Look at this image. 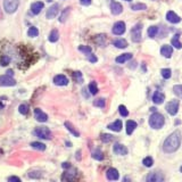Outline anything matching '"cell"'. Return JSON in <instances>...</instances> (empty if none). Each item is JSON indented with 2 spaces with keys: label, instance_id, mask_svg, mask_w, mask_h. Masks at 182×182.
Returning a JSON list of instances; mask_svg holds the SVG:
<instances>
[{
  "label": "cell",
  "instance_id": "4fadbf2b",
  "mask_svg": "<svg viewBox=\"0 0 182 182\" xmlns=\"http://www.w3.org/2000/svg\"><path fill=\"white\" fill-rule=\"evenodd\" d=\"M54 83L56 84V86H67V83H68V79H67L65 75H63V74H59V75H56V76L54 77Z\"/></svg>",
  "mask_w": 182,
  "mask_h": 182
},
{
  "label": "cell",
  "instance_id": "ffe728a7",
  "mask_svg": "<svg viewBox=\"0 0 182 182\" xmlns=\"http://www.w3.org/2000/svg\"><path fill=\"white\" fill-rule=\"evenodd\" d=\"M160 54L163 55L164 57L170 58L173 54V48L169 45H164L163 47H162V49H160Z\"/></svg>",
  "mask_w": 182,
  "mask_h": 182
},
{
  "label": "cell",
  "instance_id": "8992f818",
  "mask_svg": "<svg viewBox=\"0 0 182 182\" xmlns=\"http://www.w3.org/2000/svg\"><path fill=\"white\" fill-rule=\"evenodd\" d=\"M166 111L170 115H175L179 111V100H171L166 105Z\"/></svg>",
  "mask_w": 182,
  "mask_h": 182
},
{
  "label": "cell",
  "instance_id": "e575fe53",
  "mask_svg": "<svg viewBox=\"0 0 182 182\" xmlns=\"http://www.w3.org/2000/svg\"><path fill=\"white\" fill-rule=\"evenodd\" d=\"M100 139H101V141L104 142V144H108V142L113 141V135H111V134H105V133H102V134H101V137H100Z\"/></svg>",
  "mask_w": 182,
  "mask_h": 182
},
{
  "label": "cell",
  "instance_id": "f907efd6",
  "mask_svg": "<svg viewBox=\"0 0 182 182\" xmlns=\"http://www.w3.org/2000/svg\"><path fill=\"white\" fill-rule=\"evenodd\" d=\"M7 75H9V76H13V75H14L13 71H12V70H8V71H7Z\"/></svg>",
  "mask_w": 182,
  "mask_h": 182
},
{
  "label": "cell",
  "instance_id": "3957f363",
  "mask_svg": "<svg viewBox=\"0 0 182 182\" xmlns=\"http://www.w3.org/2000/svg\"><path fill=\"white\" fill-rule=\"evenodd\" d=\"M19 6L18 0H5L3 1V8L6 10V13L13 14L17 10Z\"/></svg>",
  "mask_w": 182,
  "mask_h": 182
},
{
  "label": "cell",
  "instance_id": "cb8c5ba5",
  "mask_svg": "<svg viewBox=\"0 0 182 182\" xmlns=\"http://www.w3.org/2000/svg\"><path fill=\"white\" fill-rule=\"evenodd\" d=\"M113 45L120 49H123V48H126V47H128V42H126V40H124V39H116V40L113 41Z\"/></svg>",
  "mask_w": 182,
  "mask_h": 182
},
{
  "label": "cell",
  "instance_id": "603a6c76",
  "mask_svg": "<svg viewBox=\"0 0 182 182\" xmlns=\"http://www.w3.org/2000/svg\"><path fill=\"white\" fill-rule=\"evenodd\" d=\"M135 128H137V123H135L134 121L129 120V121L126 122V133H128L129 135L133 133V131L135 130Z\"/></svg>",
  "mask_w": 182,
  "mask_h": 182
},
{
  "label": "cell",
  "instance_id": "ab89813d",
  "mask_svg": "<svg viewBox=\"0 0 182 182\" xmlns=\"http://www.w3.org/2000/svg\"><path fill=\"white\" fill-rule=\"evenodd\" d=\"M160 74H162V76L164 79H170L171 75H172V72H171L170 68H163V70L160 71Z\"/></svg>",
  "mask_w": 182,
  "mask_h": 182
},
{
  "label": "cell",
  "instance_id": "52a82bcc",
  "mask_svg": "<svg viewBox=\"0 0 182 182\" xmlns=\"http://www.w3.org/2000/svg\"><path fill=\"white\" fill-rule=\"evenodd\" d=\"M16 84V81L14 80L13 76H9V75H2L0 76V86H13Z\"/></svg>",
  "mask_w": 182,
  "mask_h": 182
},
{
  "label": "cell",
  "instance_id": "2e32d148",
  "mask_svg": "<svg viewBox=\"0 0 182 182\" xmlns=\"http://www.w3.org/2000/svg\"><path fill=\"white\" fill-rule=\"evenodd\" d=\"M43 6H45V5H43L42 1L33 2L32 5H31V12H32V14H34V15H38V14H40V12L43 9Z\"/></svg>",
  "mask_w": 182,
  "mask_h": 182
},
{
  "label": "cell",
  "instance_id": "836d02e7",
  "mask_svg": "<svg viewBox=\"0 0 182 182\" xmlns=\"http://www.w3.org/2000/svg\"><path fill=\"white\" fill-rule=\"evenodd\" d=\"M89 91H90L91 95H97V92H98V88H97V83L96 82H90Z\"/></svg>",
  "mask_w": 182,
  "mask_h": 182
},
{
  "label": "cell",
  "instance_id": "9a60e30c",
  "mask_svg": "<svg viewBox=\"0 0 182 182\" xmlns=\"http://www.w3.org/2000/svg\"><path fill=\"white\" fill-rule=\"evenodd\" d=\"M164 100H165V95L160 91H155V93L153 95V101L156 105H160L164 102Z\"/></svg>",
  "mask_w": 182,
  "mask_h": 182
},
{
  "label": "cell",
  "instance_id": "4dcf8cb0",
  "mask_svg": "<svg viewBox=\"0 0 182 182\" xmlns=\"http://www.w3.org/2000/svg\"><path fill=\"white\" fill-rule=\"evenodd\" d=\"M38 34H39V30L37 27H34V26H31L29 29V31H27V35L31 37V38H35V37H38Z\"/></svg>",
  "mask_w": 182,
  "mask_h": 182
},
{
  "label": "cell",
  "instance_id": "db71d44e",
  "mask_svg": "<svg viewBox=\"0 0 182 182\" xmlns=\"http://www.w3.org/2000/svg\"><path fill=\"white\" fill-rule=\"evenodd\" d=\"M125 1H131V0H125Z\"/></svg>",
  "mask_w": 182,
  "mask_h": 182
},
{
  "label": "cell",
  "instance_id": "d6986e66",
  "mask_svg": "<svg viewBox=\"0 0 182 182\" xmlns=\"http://www.w3.org/2000/svg\"><path fill=\"white\" fill-rule=\"evenodd\" d=\"M106 175H107V179L112 180V181H115V180L118 179V171L116 169H108V171L106 172Z\"/></svg>",
  "mask_w": 182,
  "mask_h": 182
},
{
  "label": "cell",
  "instance_id": "7a4b0ae2",
  "mask_svg": "<svg viewBox=\"0 0 182 182\" xmlns=\"http://www.w3.org/2000/svg\"><path fill=\"white\" fill-rule=\"evenodd\" d=\"M164 123H165V118L162 114L160 113H154L151 114L149 117V125L150 128L155 129V130H158V129L163 128Z\"/></svg>",
  "mask_w": 182,
  "mask_h": 182
},
{
  "label": "cell",
  "instance_id": "816d5d0a",
  "mask_svg": "<svg viewBox=\"0 0 182 182\" xmlns=\"http://www.w3.org/2000/svg\"><path fill=\"white\" fill-rule=\"evenodd\" d=\"M1 153H2V150H1V149H0V154H1Z\"/></svg>",
  "mask_w": 182,
  "mask_h": 182
},
{
  "label": "cell",
  "instance_id": "ac0fdd59",
  "mask_svg": "<svg viewBox=\"0 0 182 182\" xmlns=\"http://www.w3.org/2000/svg\"><path fill=\"white\" fill-rule=\"evenodd\" d=\"M107 128H108L109 130H112V131L120 132L122 130V128H123V125H122V121H121V120H117V121L113 122V123L108 124V126H107Z\"/></svg>",
  "mask_w": 182,
  "mask_h": 182
},
{
  "label": "cell",
  "instance_id": "44dd1931",
  "mask_svg": "<svg viewBox=\"0 0 182 182\" xmlns=\"http://www.w3.org/2000/svg\"><path fill=\"white\" fill-rule=\"evenodd\" d=\"M65 126H66V129L71 132V133L73 134L74 137H80V132H79L76 129L74 128V125L72 124L71 122H68V121L65 122Z\"/></svg>",
  "mask_w": 182,
  "mask_h": 182
},
{
  "label": "cell",
  "instance_id": "74e56055",
  "mask_svg": "<svg viewBox=\"0 0 182 182\" xmlns=\"http://www.w3.org/2000/svg\"><path fill=\"white\" fill-rule=\"evenodd\" d=\"M142 164H144L146 167H151L154 164V160L151 158L150 156L146 157V158H144V160H142Z\"/></svg>",
  "mask_w": 182,
  "mask_h": 182
},
{
  "label": "cell",
  "instance_id": "7bdbcfd3",
  "mask_svg": "<svg viewBox=\"0 0 182 182\" xmlns=\"http://www.w3.org/2000/svg\"><path fill=\"white\" fill-rule=\"evenodd\" d=\"M79 50L80 51H82V52H84L86 55H89V54H91V48L90 47H88V46H80L79 47Z\"/></svg>",
  "mask_w": 182,
  "mask_h": 182
},
{
  "label": "cell",
  "instance_id": "9c48e42d",
  "mask_svg": "<svg viewBox=\"0 0 182 182\" xmlns=\"http://www.w3.org/2000/svg\"><path fill=\"white\" fill-rule=\"evenodd\" d=\"M58 12H59V5H58V3H55V5H52V6L48 8L47 13H46V16H47V18L51 19V18H54V17H56Z\"/></svg>",
  "mask_w": 182,
  "mask_h": 182
},
{
  "label": "cell",
  "instance_id": "277c9868",
  "mask_svg": "<svg viewBox=\"0 0 182 182\" xmlns=\"http://www.w3.org/2000/svg\"><path fill=\"white\" fill-rule=\"evenodd\" d=\"M34 134L37 137L41 138V139H46V140H50L51 139V131L46 126H40L34 130Z\"/></svg>",
  "mask_w": 182,
  "mask_h": 182
},
{
  "label": "cell",
  "instance_id": "f6af8a7d",
  "mask_svg": "<svg viewBox=\"0 0 182 182\" xmlns=\"http://www.w3.org/2000/svg\"><path fill=\"white\" fill-rule=\"evenodd\" d=\"M0 64L2 65V66H6V65L9 64V57H7V56H2L1 59H0Z\"/></svg>",
  "mask_w": 182,
  "mask_h": 182
},
{
  "label": "cell",
  "instance_id": "e0dca14e",
  "mask_svg": "<svg viewBox=\"0 0 182 182\" xmlns=\"http://www.w3.org/2000/svg\"><path fill=\"white\" fill-rule=\"evenodd\" d=\"M111 10H112V14L113 15H120V14L123 12V7L120 2H114L111 3Z\"/></svg>",
  "mask_w": 182,
  "mask_h": 182
},
{
  "label": "cell",
  "instance_id": "f1b7e54d",
  "mask_svg": "<svg viewBox=\"0 0 182 182\" xmlns=\"http://www.w3.org/2000/svg\"><path fill=\"white\" fill-rule=\"evenodd\" d=\"M172 46L173 47H175L176 49L182 48V43H181V41H180L179 35H174V38L172 39Z\"/></svg>",
  "mask_w": 182,
  "mask_h": 182
},
{
  "label": "cell",
  "instance_id": "4316f807",
  "mask_svg": "<svg viewBox=\"0 0 182 182\" xmlns=\"http://www.w3.org/2000/svg\"><path fill=\"white\" fill-rule=\"evenodd\" d=\"M31 147L33 149H37V150H40V151H43L46 149V145H43L42 142H38V141H34L31 144Z\"/></svg>",
  "mask_w": 182,
  "mask_h": 182
},
{
  "label": "cell",
  "instance_id": "7402d4cb",
  "mask_svg": "<svg viewBox=\"0 0 182 182\" xmlns=\"http://www.w3.org/2000/svg\"><path fill=\"white\" fill-rule=\"evenodd\" d=\"M131 58H132V54H130V52H128V54H123V55H121V56L116 57V63H118V64H123V63H125V61H130Z\"/></svg>",
  "mask_w": 182,
  "mask_h": 182
},
{
  "label": "cell",
  "instance_id": "b9f144b4",
  "mask_svg": "<svg viewBox=\"0 0 182 182\" xmlns=\"http://www.w3.org/2000/svg\"><path fill=\"white\" fill-rule=\"evenodd\" d=\"M118 112H120L121 116H123V117H126V116L129 115L128 109H126V107H125V106H123V105H121L120 107H118Z\"/></svg>",
  "mask_w": 182,
  "mask_h": 182
},
{
  "label": "cell",
  "instance_id": "6da1fadb",
  "mask_svg": "<svg viewBox=\"0 0 182 182\" xmlns=\"http://www.w3.org/2000/svg\"><path fill=\"white\" fill-rule=\"evenodd\" d=\"M181 144V133L179 131H174L166 138L163 144V150L166 154H172L179 149Z\"/></svg>",
  "mask_w": 182,
  "mask_h": 182
},
{
  "label": "cell",
  "instance_id": "30bf717a",
  "mask_svg": "<svg viewBox=\"0 0 182 182\" xmlns=\"http://www.w3.org/2000/svg\"><path fill=\"white\" fill-rule=\"evenodd\" d=\"M113 150H114V153H115L116 155H120V156H124V155H126L129 151L128 148L122 144H115L114 145V147H113Z\"/></svg>",
  "mask_w": 182,
  "mask_h": 182
},
{
  "label": "cell",
  "instance_id": "f546056e",
  "mask_svg": "<svg viewBox=\"0 0 182 182\" xmlns=\"http://www.w3.org/2000/svg\"><path fill=\"white\" fill-rule=\"evenodd\" d=\"M158 32V27L157 26H150L149 29H148V37L149 38H155Z\"/></svg>",
  "mask_w": 182,
  "mask_h": 182
},
{
  "label": "cell",
  "instance_id": "83f0119b",
  "mask_svg": "<svg viewBox=\"0 0 182 182\" xmlns=\"http://www.w3.org/2000/svg\"><path fill=\"white\" fill-rule=\"evenodd\" d=\"M92 157L97 160H104V154L100 149H96L92 151Z\"/></svg>",
  "mask_w": 182,
  "mask_h": 182
},
{
  "label": "cell",
  "instance_id": "484cf974",
  "mask_svg": "<svg viewBox=\"0 0 182 182\" xmlns=\"http://www.w3.org/2000/svg\"><path fill=\"white\" fill-rule=\"evenodd\" d=\"M58 39H59V33H58L57 30H52L49 34V41L50 42H56L58 41Z\"/></svg>",
  "mask_w": 182,
  "mask_h": 182
},
{
  "label": "cell",
  "instance_id": "d6a6232c",
  "mask_svg": "<svg viewBox=\"0 0 182 182\" xmlns=\"http://www.w3.org/2000/svg\"><path fill=\"white\" fill-rule=\"evenodd\" d=\"M131 9L132 10H145L147 9V6L145 5V3H134L131 6Z\"/></svg>",
  "mask_w": 182,
  "mask_h": 182
},
{
  "label": "cell",
  "instance_id": "1f68e13d",
  "mask_svg": "<svg viewBox=\"0 0 182 182\" xmlns=\"http://www.w3.org/2000/svg\"><path fill=\"white\" fill-rule=\"evenodd\" d=\"M173 92L175 93V95L179 97V98H181V99H182V86H180V84H176V86H173Z\"/></svg>",
  "mask_w": 182,
  "mask_h": 182
},
{
  "label": "cell",
  "instance_id": "c3c4849f",
  "mask_svg": "<svg viewBox=\"0 0 182 182\" xmlns=\"http://www.w3.org/2000/svg\"><path fill=\"white\" fill-rule=\"evenodd\" d=\"M8 181H16V182H19V181H21V179H19V178H17V176H9V178H8Z\"/></svg>",
  "mask_w": 182,
  "mask_h": 182
},
{
  "label": "cell",
  "instance_id": "d4e9b609",
  "mask_svg": "<svg viewBox=\"0 0 182 182\" xmlns=\"http://www.w3.org/2000/svg\"><path fill=\"white\" fill-rule=\"evenodd\" d=\"M70 12H71V8H70V7L65 8V9L63 10V13L61 14V17H59V22H61V23H64L65 21L67 19V17H68V15H70Z\"/></svg>",
  "mask_w": 182,
  "mask_h": 182
},
{
  "label": "cell",
  "instance_id": "5bb4252c",
  "mask_svg": "<svg viewBox=\"0 0 182 182\" xmlns=\"http://www.w3.org/2000/svg\"><path fill=\"white\" fill-rule=\"evenodd\" d=\"M166 19H167L170 23H172V24H176V23L181 22V18H180V16H178V15H176L174 12H172V10L167 12V14H166Z\"/></svg>",
  "mask_w": 182,
  "mask_h": 182
},
{
  "label": "cell",
  "instance_id": "ba28073f",
  "mask_svg": "<svg viewBox=\"0 0 182 182\" xmlns=\"http://www.w3.org/2000/svg\"><path fill=\"white\" fill-rule=\"evenodd\" d=\"M125 30H126V26H125V23L124 22H116L113 26V33L116 35H122L123 33L125 32Z\"/></svg>",
  "mask_w": 182,
  "mask_h": 182
},
{
  "label": "cell",
  "instance_id": "8fae6325",
  "mask_svg": "<svg viewBox=\"0 0 182 182\" xmlns=\"http://www.w3.org/2000/svg\"><path fill=\"white\" fill-rule=\"evenodd\" d=\"M34 116H35V120L38 122H47L48 121V115L46 114L45 112H42L40 108H35L34 109Z\"/></svg>",
  "mask_w": 182,
  "mask_h": 182
},
{
  "label": "cell",
  "instance_id": "7c38bea8",
  "mask_svg": "<svg viewBox=\"0 0 182 182\" xmlns=\"http://www.w3.org/2000/svg\"><path fill=\"white\" fill-rule=\"evenodd\" d=\"M164 180V176L160 172H153L147 176L148 182H162Z\"/></svg>",
  "mask_w": 182,
  "mask_h": 182
},
{
  "label": "cell",
  "instance_id": "60d3db41",
  "mask_svg": "<svg viewBox=\"0 0 182 182\" xmlns=\"http://www.w3.org/2000/svg\"><path fill=\"white\" fill-rule=\"evenodd\" d=\"M105 105H106V101H105V99H102V98L93 101V106H96V107H101V108H104Z\"/></svg>",
  "mask_w": 182,
  "mask_h": 182
},
{
  "label": "cell",
  "instance_id": "f5cc1de1",
  "mask_svg": "<svg viewBox=\"0 0 182 182\" xmlns=\"http://www.w3.org/2000/svg\"><path fill=\"white\" fill-rule=\"evenodd\" d=\"M180 171H181V172H182V166H181V169H180Z\"/></svg>",
  "mask_w": 182,
  "mask_h": 182
},
{
  "label": "cell",
  "instance_id": "8d00e7d4",
  "mask_svg": "<svg viewBox=\"0 0 182 182\" xmlns=\"http://www.w3.org/2000/svg\"><path fill=\"white\" fill-rule=\"evenodd\" d=\"M75 175H76V170H74L73 173L66 172V173H64V175H63V180H73Z\"/></svg>",
  "mask_w": 182,
  "mask_h": 182
},
{
  "label": "cell",
  "instance_id": "ee69618b",
  "mask_svg": "<svg viewBox=\"0 0 182 182\" xmlns=\"http://www.w3.org/2000/svg\"><path fill=\"white\" fill-rule=\"evenodd\" d=\"M73 76H74V79H75V81H76V82L82 83L83 77H82V73H81V72H74Z\"/></svg>",
  "mask_w": 182,
  "mask_h": 182
},
{
  "label": "cell",
  "instance_id": "d590c367",
  "mask_svg": "<svg viewBox=\"0 0 182 182\" xmlns=\"http://www.w3.org/2000/svg\"><path fill=\"white\" fill-rule=\"evenodd\" d=\"M105 39H106V37L104 34L96 35V42L99 46H101V47H104V46H105Z\"/></svg>",
  "mask_w": 182,
  "mask_h": 182
},
{
  "label": "cell",
  "instance_id": "5b68a950",
  "mask_svg": "<svg viewBox=\"0 0 182 182\" xmlns=\"http://www.w3.org/2000/svg\"><path fill=\"white\" fill-rule=\"evenodd\" d=\"M141 30H142V25L141 24H137L134 25L131 30V39L133 42H140L141 41Z\"/></svg>",
  "mask_w": 182,
  "mask_h": 182
},
{
  "label": "cell",
  "instance_id": "7dc6e473",
  "mask_svg": "<svg viewBox=\"0 0 182 182\" xmlns=\"http://www.w3.org/2000/svg\"><path fill=\"white\" fill-rule=\"evenodd\" d=\"M80 2L83 6H89V5H91V0H80Z\"/></svg>",
  "mask_w": 182,
  "mask_h": 182
},
{
  "label": "cell",
  "instance_id": "681fc988",
  "mask_svg": "<svg viewBox=\"0 0 182 182\" xmlns=\"http://www.w3.org/2000/svg\"><path fill=\"white\" fill-rule=\"evenodd\" d=\"M63 169H71V164L70 163H63Z\"/></svg>",
  "mask_w": 182,
  "mask_h": 182
},
{
  "label": "cell",
  "instance_id": "bcb514c9",
  "mask_svg": "<svg viewBox=\"0 0 182 182\" xmlns=\"http://www.w3.org/2000/svg\"><path fill=\"white\" fill-rule=\"evenodd\" d=\"M88 56V58H89V61H91V63H96L97 61V57H95L92 54H89V55H86Z\"/></svg>",
  "mask_w": 182,
  "mask_h": 182
},
{
  "label": "cell",
  "instance_id": "f35d334b",
  "mask_svg": "<svg viewBox=\"0 0 182 182\" xmlns=\"http://www.w3.org/2000/svg\"><path fill=\"white\" fill-rule=\"evenodd\" d=\"M18 112L23 115H26L27 113H29V106L26 105V104H22V105L18 107Z\"/></svg>",
  "mask_w": 182,
  "mask_h": 182
}]
</instances>
